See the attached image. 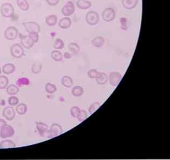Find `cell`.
Segmentation results:
<instances>
[{"mask_svg": "<svg viewBox=\"0 0 170 160\" xmlns=\"http://www.w3.org/2000/svg\"><path fill=\"white\" fill-rule=\"evenodd\" d=\"M62 133L61 126L57 123H54L51 125L49 130H47L45 137L48 139H53L59 136Z\"/></svg>", "mask_w": 170, "mask_h": 160, "instance_id": "6da1fadb", "label": "cell"}, {"mask_svg": "<svg viewBox=\"0 0 170 160\" xmlns=\"http://www.w3.org/2000/svg\"><path fill=\"white\" fill-rule=\"evenodd\" d=\"M14 13V8L11 3H4L1 7V13L3 17L6 18L12 17Z\"/></svg>", "mask_w": 170, "mask_h": 160, "instance_id": "7a4b0ae2", "label": "cell"}, {"mask_svg": "<svg viewBox=\"0 0 170 160\" xmlns=\"http://www.w3.org/2000/svg\"><path fill=\"white\" fill-rule=\"evenodd\" d=\"M86 21L90 26H95L99 21V16L95 11H89L86 15Z\"/></svg>", "mask_w": 170, "mask_h": 160, "instance_id": "3957f363", "label": "cell"}, {"mask_svg": "<svg viewBox=\"0 0 170 160\" xmlns=\"http://www.w3.org/2000/svg\"><path fill=\"white\" fill-rule=\"evenodd\" d=\"M11 54L14 58H21L25 54L24 48L20 44H14L11 48Z\"/></svg>", "mask_w": 170, "mask_h": 160, "instance_id": "277c9868", "label": "cell"}, {"mask_svg": "<svg viewBox=\"0 0 170 160\" xmlns=\"http://www.w3.org/2000/svg\"><path fill=\"white\" fill-rule=\"evenodd\" d=\"M24 28L28 33L35 32L38 33L40 32V26L38 23L34 21L26 22L23 23Z\"/></svg>", "mask_w": 170, "mask_h": 160, "instance_id": "5b68a950", "label": "cell"}, {"mask_svg": "<svg viewBox=\"0 0 170 160\" xmlns=\"http://www.w3.org/2000/svg\"><path fill=\"white\" fill-rule=\"evenodd\" d=\"M18 34L19 32L17 28L13 26L8 27L4 30V37L8 40H15L18 36Z\"/></svg>", "mask_w": 170, "mask_h": 160, "instance_id": "8992f818", "label": "cell"}, {"mask_svg": "<svg viewBox=\"0 0 170 160\" xmlns=\"http://www.w3.org/2000/svg\"><path fill=\"white\" fill-rule=\"evenodd\" d=\"M75 11V8L74 3L72 1L67 2L61 9L62 15L65 16H69L72 15Z\"/></svg>", "mask_w": 170, "mask_h": 160, "instance_id": "52a82bcc", "label": "cell"}, {"mask_svg": "<svg viewBox=\"0 0 170 160\" xmlns=\"http://www.w3.org/2000/svg\"><path fill=\"white\" fill-rule=\"evenodd\" d=\"M15 134V130L12 126L8 125L6 124L1 130L0 131V136L2 139H7L9 137H11L13 136Z\"/></svg>", "mask_w": 170, "mask_h": 160, "instance_id": "ba28073f", "label": "cell"}, {"mask_svg": "<svg viewBox=\"0 0 170 160\" xmlns=\"http://www.w3.org/2000/svg\"><path fill=\"white\" fill-rule=\"evenodd\" d=\"M20 40H21V44L22 46L27 49H30L34 46V43L33 39L32 37L28 35H20Z\"/></svg>", "mask_w": 170, "mask_h": 160, "instance_id": "9c48e42d", "label": "cell"}, {"mask_svg": "<svg viewBox=\"0 0 170 160\" xmlns=\"http://www.w3.org/2000/svg\"><path fill=\"white\" fill-rule=\"evenodd\" d=\"M102 17L105 21L111 22L113 21L115 17V12L112 8H107L102 11Z\"/></svg>", "mask_w": 170, "mask_h": 160, "instance_id": "30bf717a", "label": "cell"}, {"mask_svg": "<svg viewBox=\"0 0 170 160\" xmlns=\"http://www.w3.org/2000/svg\"><path fill=\"white\" fill-rule=\"evenodd\" d=\"M122 79V75L118 72H112L110 73L109 79L110 83L113 86H117Z\"/></svg>", "mask_w": 170, "mask_h": 160, "instance_id": "8fae6325", "label": "cell"}, {"mask_svg": "<svg viewBox=\"0 0 170 160\" xmlns=\"http://www.w3.org/2000/svg\"><path fill=\"white\" fill-rule=\"evenodd\" d=\"M2 114L3 117L9 121L13 120L16 115L15 109L12 107H5L3 110Z\"/></svg>", "mask_w": 170, "mask_h": 160, "instance_id": "7c38bea8", "label": "cell"}, {"mask_svg": "<svg viewBox=\"0 0 170 160\" xmlns=\"http://www.w3.org/2000/svg\"><path fill=\"white\" fill-rule=\"evenodd\" d=\"M138 3V0H122V4L126 9L135 8Z\"/></svg>", "mask_w": 170, "mask_h": 160, "instance_id": "4fadbf2b", "label": "cell"}, {"mask_svg": "<svg viewBox=\"0 0 170 160\" xmlns=\"http://www.w3.org/2000/svg\"><path fill=\"white\" fill-rule=\"evenodd\" d=\"M36 129L40 136L45 137L48 130V126L43 122H36Z\"/></svg>", "mask_w": 170, "mask_h": 160, "instance_id": "5bb4252c", "label": "cell"}, {"mask_svg": "<svg viewBox=\"0 0 170 160\" xmlns=\"http://www.w3.org/2000/svg\"><path fill=\"white\" fill-rule=\"evenodd\" d=\"M72 25V21L70 18L68 17H65L62 18L59 22V26L60 28L64 30H66L69 28Z\"/></svg>", "mask_w": 170, "mask_h": 160, "instance_id": "9a60e30c", "label": "cell"}, {"mask_svg": "<svg viewBox=\"0 0 170 160\" xmlns=\"http://www.w3.org/2000/svg\"><path fill=\"white\" fill-rule=\"evenodd\" d=\"M77 6L80 9L86 10L91 7L92 3L87 0H78L77 2Z\"/></svg>", "mask_w": 170, "mask_h": 160, "instance_id": "2e32d148", "label": "cell"}, {"mask_svg": "<svg viewBox=\"0 0 170 160\" xmlns=\"http://www.w3.org/2000/svg\"><path fill=\"white\" fill-rule=\"evenodd\" d=\"M15 143L10 139H4L0 143V148L2 149H9L15 148Z\"/></svg>", "mask_w": 170, "mask_h": 160, "instance_id": "e0dca14e", "label": "cell"}, {"mask_svg": "<svg viewBox=\"0 0 170 160\" xmlns=\"http://www.w3.org/2000/svg\"><path fill=\"white\" fill-rule=\"evenodd\" d=\"M16 67L13 64L9 63L4 65L2 67V72L6 75H10L11 73L14 72L15 71Z\"/></svg>", "mask_w": 170, "mask_h": 160, "instance_id": "ac0fdd59", "label": "cell"}, {"mask_svg": "<svg viewBox=\"0 0 170 160\" xmlns=\"http://www.w3.org/2000/svg\"><path fill=\"white\" fill-rule=\"evenodd\" d=\"M46 24L49 27L56 26L57 22V17L56 15H50L48 16L45 20Z\"/></svg>", "mask_w": 170, "mask_h": 160, "instance_id": "d6986e66", "label": "cell"}, {"mask_svg": "<svg viewBox=\"0 0 170 160\" xmlns=\"http://www.w3.org/2000/svg\"><path fill=\"white\" fill-rule=\"evenodd\" d=\"M105 43V39L102 36H96L92 41V43L94 47L100 48L102 47Z\"/></svg>", "mask_w": 170, "mask_h": 160, "instance_id": "ffe728a7", "label": "cell"}, {"mask_svg": "<svg viewBox=\"0 0 170 160\" xmlns=\"http://www.w3.org/2000/svg\"><path fill=\"white\" fill-rule=\"evenodd\" d=\"M16 4L23 11H27L29 9V4L27 0H16Z\"/></svg>", "mask_w": 170, "mask_h": 160, "instance_id": "44dd1931", "label": "cell"}, {"mask_svg": "<svg viewBox=\"0 0 170 160\" xmlns=\"http://www.w3.org/2000/svg\"><path fill=\"white\" fill-rule=\"evenodd\" d=\"M27 110H28L27 106L24 103H20L19 105L17 104L16 107V112L20 115H25L27 113Z\"/></svg>", "mask_w": 170, "mask_h": 160, "instance_id": "7402d4cb", "label": "cell"}, {"mask_svg": "<svg viewBox=\"0 0 170 160\" xmlns=\"http://www.w3.org/2000/svg\"><path fill=\"white\" fill-rule=\"evenodd\" d=\"M108 79H108V76L106 75V73L104 72H101L99 77L96 79V82L99 85H103L107 83Z\"/></svg>", "mask_w": 170, "mask_h": 160, "instance_id": "603a6c76", "label": "cell"}, {"mask_svg": "<svg viewBox=\"0 0 170 160\" xmlns=\"http://www.w3.org/2000/svg\"><path fill=\"white\" fill-rule=\"evenodd\" d=\"M61 83L66 88L72 87L73 84V81L72 78L67 75H65L62 78Z\"/></svg>", "mask_w": 170, "mask_h": 160, "instance_id": "cb8c5ba5", "label": "cell"}, {"mask_svg": "<svg viewBox=\"0 0 170 160\" xmlns=\"http://www.w3.org/2000/svg\"><path fill=\"white\" fill-rule=\"evenodd\" d=\"M6 91L9 95L13 96L17 94V93L19 92V88L17 86L11 84L7 87Z\"/></svg>", "mask_w": 170, "mask_h": 160, "instance_id": "d4e9b609", "label": "cell"}, {"mask_svg": "<svg viewBox=\"0 0 170 160\" xmlns=\"http://www.w3.org/2000/svg\"><path fill=\"white\" fill-rule=\"evenodd\" d=\"M83 88L80 86H75L72 90V94L75 97H80L83 94Z\"/></svg>", "mask_w": 170, "mask_h": 160, "instance_id": "484cf974", "label": "cell"}, {"mask_svg": "<svg viewBox=\"0 0 170 160\" xmlns=\"http://www.w3.org/2000/svg\"><path fill=\"white\" fill-rule=\"evenodd\" d=\"M51 57L56 62H61L63 59V55L60 52L54 50L51 52Z\"/></svg>", "mask_w": 170, "mask_h": 160, "instance_id": "4316f807", "label": "cell"}, {"mask_svg": "<svg viewBox=\"0 0 170 160\" xmlns=\"http://www.w3.org/2000/svg\"><path fill=\"white\" fill-rule=\"evenodd\" d=\"M68 49L69 51L74 54H78L80 51L79 45L77 43H71L68 45Z\"/></svg>", "mask_w": 170, "mask_h": 160, "instance_id": "83f0119b", "label": "cell"}, {"mask_svg": "<svg viewBox=\"0 0 170 160\" xmlns=\"http://www.w3.org/2000/svg\"><path fill=\"white\" fill-rule=\"evenodd\" d=\"M45 90L48 94H53L57 91V88L55 85L50 83H48L45 86Z\"/></svg>", "mask_w": 170, "mask_h": 160, "instance_id": "f1b7e54d", "label": "cell"}, {"mask_svg": "<svg viewBox=\"0 0 170 160\" xmlns=\"http://www.w3.org/2000/svg\"><path fill=\"white\" fill-rule=\"evenodd\" d=\"M9 80L5 75L0 76V89H4L8 85Z\"/></svg>", "mask_w": 170, "mask_h": 160, "instance_id": "f546056e", "label": "cell"}, {"mask_svg": "<svg viewBox=\"0 0 170 160\" xmlns=\"http://www.w3.org/2000/svg\"><path fill=\"white\" fill-rule=\"evenodd\" d=\"M42 68V65L40 63H35L32 66V72L34 74H38L40 72Z\"/></svg>", "mask_w": 170, "mask_h": 160, "instance_id": "4dcf8cb0", "label": "cell"}, {"mask_svg": "<svg viewBox=\"0 0 170 160\" xmlns=\"http://www.w3.org/2000/svg\"><path fill=\"white\" fill-rule=\"evenodd\" d=\"M87 75H88V77L91 79H96L99 77L100 73L98 72L96 70L92 69V70L88 71V72L87 73Z\"/></svg>", "mask_w": 170, "mask_h": 160, "instance_id": "1f68e13d", "label": "cell"}, {"mask_svg": "<svg viewBox=\"0 0 170 160\" xmlns=\"http://www.w3.org/2000/svg\"><path fill=\"white\" fill-rule=\"evenodd\" d=\"M29 84V80L25 77L19 78L16 81V84L19 87H21L23 85H28Z\"/></svg>", "mask_w": 170, "mask_h": 160, "instance_id": "d6a6232c", "label": "cell"}, {"mask_svg": "<svg viewBox=\"0 0 170 160\" xmlns=\"http://www.w3.org/2000/svg\"><path fill=\"white\" fill-rule=\"evenodd\" d=\"M65 43L64 41L61 39L57 38L55 41L54 44V48L56 49H61L64 48Z\"/></svg>", "mask_w": 170, "mask_h": 160, "instance_id": "836d02e7", "label": "cell"}, {"mask_svg": "<svg viewBox=\"0 0 170 160\" xmlns=\"http://www.w3.org/2000/svg\"><path fill=\"white\" fill-rule=\"evenodd\" d=\"M100 106H101V104H100V103H93L89 107V109H88L89 113L90 114H93L95 111H96L100 107Z\"/></svg>", "mask_w": 170, "mask_h": 160, "instance_id": "e575fe53", "label": "cell"}, {"mask_svg": "<svg viewBox=\"0 0 170 160\" xmlns=\"http://www.w3.org/2000/svg\"><path fill=\"white\" fill-rule=\"evenodd\" d=\"M8 102L9 104L11 106L14 107V106H16L19 104V99L16 96H11L8 98Z\"/></svg>", "mask_w": 170, "mask_h": 160, "instance_id": "d590c367", "label": "cell"}, {"mask_svg": "<svg viewBox=\"0 0 170 160\" xmlns=\"http://www.w3.org/2000/svg\"><path fill=\"white\" fill-rule=\"evenodd\" d=\"M80 110H81V109H80L78 107H76V106L73 107L70 109V114L73 117L77 118V117L79 115V113H80Z\"/></svg>", "mask_w": 170, "mask_h": 160, "instance_id": "8d00e7d4", "label": "cell"}, {"mask_svg": "<svg viewBox=\"0 0 170 160\" xmlns=\"http://www.w3.org/2000/svg\"><path fill=\"white\" fill-rule=\"evenodd\" d=\"M87 116L88 115H87V111H85L84 110H81L77 118L80 122H83L87 118Z\"/></svg>", "mask_w": 170, "mask_h": 160, "instance_id": "74e56055", "label": "cell"}, {"mask_svg": "<svg viewBox=\"0 0 170 160\" xmlns=\"http://www.w3.org/2000/svg\"><path fill=\"white\" fill-rule=\"evenodd\" d=\"M120 23H121V28L123 30H127L128 29V25H127V19L125 17H122L120 19Z\"/></svg>", "mask_w": 170, "mask_h": 160, "instance_id": "f35d334b", "label": "cell"}, {"mask_svg": "<svg viewBox=\"0 0 170 160\" xmlns=\"http://www.w3.org/2000/svg\"><path fill=\"white\" fill-rule=\"evenodd\" d=\"M38 33H35V32H32V33H29V35L33 39L34 43H37L38 42V40H39V36H38Z\"/></svg>", "mask_w": 170, "mask_h": 160, "instance_id": "ab89813d", "label": "cell"}, {"mask_svg": "<svg viewBox=\"0 0 170 160\" xmlns=\"http://www.w3.org/2000/svg\"><path fill=\"white\" fill-rule=\"evenodd\" d=\"M46 1L49 6H55L59 3L60 0H46Z\"/></svg>", "mask_w": 170, "mask_h": 160, "instance_id": "60d3db41", "label": "cell"}, {"mask_svg": "<svg viewBox=\"0 0 170 160\" xmlns=\"http://www.w3.org/2000/svg\"><path fill=\"white\" fill-rule=\"evenodd\" d=\"M7 124V122L6 121L3 119H0V131L2 129V128Z\"/></svg>", "mask_w": 170, "mask_h": 160, "instance_id": "b9f144b4", "label": "cell"}, {"mask_svg": "<svg viewBox=\"0 0 170 160\" xmlns=\"http://www.w3.org/2000/svg\"><path fill=\"white\" fill-rule=\"evenodd\" d=\"M64 57H65V58L68 59H70V58H72V55L69 53H68V52H65L64 53Z\"/></svg>", "mask_w": 170, "mask_h": 160, "instance_id": "7bdbcfd3", "label": "cell"}, {"mask_svg": "<svg viewBox=\"0 0 170 160\" xmlns=\"http://www.w3.org/2000/svg\"><path fill=\"white\" fill-rule=\"evenodd\" d=\"M1 72H2V71H1V68L0 67V75L1 74Z\"/></svg>", "mask_w": 170, "mask_h": 160, "instance_id": "ee69618b", "label": "cell"}]
</instances>
